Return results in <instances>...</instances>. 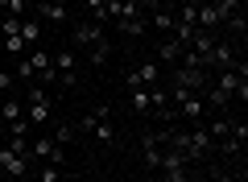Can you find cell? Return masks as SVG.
Wrapping results in <instances>:
<instances>
[{
    "mask_svg": "<svg viewBox=\"0 0 248 182\" xmlns=\"http://www.w3.org/2000/svg\"><path fill=\"white\" fill-rule=\"evenodd\" d=\"M124 83H128V91H133V87H161V62L145 58V62H137V66H128L124 70Z\"/></svg>",
    "mask_w": 248,
    "mask_h": 182,
    "instance_id": "1",
    "label": "cell"
},
{
    "mask_svg": "<svg viewBox=\"0 0 248 182\" xmlns=\"http://www.w3.org/2000/svg\"><path fill=\"white\" fill-rule=\"evenodd\" d=\"M29 157H37L42 165H66V149H58L54 137H46V132L29 141Z\"/></svg>",
    "mask_w": 248,
    "mask_h": 182,
    "instance_id": "2",
    "label": "cell"
},
{
    "mask_svg": "<svg viewBox=\"0 0 248 182\" xmlns=\"http://www.w3.org/2000/svg\"><path fill=\"white\" fill-rule=\"evenodd\" d=\"M207 70H199V66H174V83L170 87H186V91H199L203 96V87H207Z\"/></svg>",
    "mask_w": 248,
    "mask_h": 182,
    "instance_id": "3",
    "label": "cell"
},
{
    "mask_svg": "<svg viewBox=\"0 0 248 182\" xmlns=\"http://www.w3.org/2000/svg\"><path fill=\"white\" fill-rule=\"evenodd\" d=\"M0 170H4V178H29V157H21V153H13L9 145H0Z\"/></svg>",
    "mask_w": 248,
    "mask_h": 182,
    "instance_id": "4",
    "label": "cell"
},
{
    "mask_svg": "<svg viewBox=\"0 0 248 182\" xmlns=\"http://www.w3.org/2000/svg\"><path fill=\"white\" fill-rule=\"evenodd\" d=\"M37 21H50V25H66V21H71V9H66V0H37Z\"/></svg>",
    "mask_w": 248,
    "mask_h": 182,
    "instance_id": "5",
    "label": "cell"
},
{
    "mask_svg": "<svg viewBox=\"0 0 248 182\" xmlns=\"http://www.w3.org/2000/svg\"><path fill=\"white\" fill-rule=\"evenodd\" d=\"M17 120H25V104H21V96H4L0 99V124H17Z\"/></svg>",
    "mask_w": 248,
    "mask_h": 182,
    "instance_id": "6",
    "label": "cell"
},
{
    "mask_svg": "<svg viewBox=\"0 0 248 182\" xmlns=\"http://www.w3.org/2000/svg\"><path fill=\"white\" fill-rule=\"evenodd\" d=\"M195 25H199V29H211V33L223 25V21H219V9H215L211 0H199V9H195Z\"/></svg>",
    "mask_w": 248,
    "mask_h": 182,
    "instance_id": "7",
    "label": "cell"
},
{
    "mask_svg": "<svg viewBox=\"0 0 248 182\" xmlns=\"http://www.w3.org/2000/svg\"><path fill=\"white\" fill-rule=\"evenodd\" d=\"M104 25H95V21H83V25H75V46H95V42H104Z\"/></svg>",
    "mask_w": 248,
    "mask_h": 182,
    "instance_id": "8",
    "label": "cell"
},
{
    "mask_svg": "<svg viewBox=\"0 0 248 182\" xmlns=\"http://www.w3.org/2000/svg\"><path fill=\"white\" fill-rule=\"evenodd\" d=\"M182 50H186V46L182 42H174V37H161V42H157V62H170V66H178V58H182Z\"/></svg>",
    "mask_w": 248,
    "mask_h": 182,
    "instance_id": "9",
    "label": "cell"
},
{
    "mask_svg": "<svg viewBox=\"0 0 248 182\" xmlns=\"http://www.w3.org/2000/svg\"><path fill=\"white\" fill-rule=\"evenodd\" d=\"M112 29H120L124 37H133V42H137V37H145V33H149V21H145V13H141V17H133V21H120V25H112Z\"/></svg>",
    "mask_w": 248,
    "mask_h": 182,
    "instance_id": "10",
    "label": "cell"
},
{
    "mask_svg": "<svg viewBox=\"0 0 248 182\" xmlns=\"http://www.w3.org/2000/svg\"><path fill=\"white\" fill-rule=\"evenodd\" d=\"M128 104H133L137 116H149V112H153V104H149V87H133V91H128Z\"/></svg>",
    "mask_w": 248,
    "mask_h": 182,
    "instance_id": "11",
    "label": "cell"
},
{
    "mask_svg": "<svg viewBox=\"0 0 248 182\" xmlns=\"http://www.w3.org/2000/svg\"><path fill=\"white\" fill-rule=\"evenodd\" d=\"M25 62L33 66V75H42V70H46V66L54 62V54H50V50H42V46H33V50L25 54Z\"/></svg>",
    "mask_w": 248,
    "mask_h": 182,
    "instance_id": "12",
    "label": "cell"
},
{
    "mask_svg": "<svg viewBox=\"0 0 248 182\" xmlns=\"http://www.w3.org/2000/svg\"><path fill=\"white\" fill-rule=\"evenodd\" d=\"M21 42L33 50V46L42 42V21H21Z\"/></svg>",
    "mask_w": 248,
    "mask_h": 182,
    "instance_id": "13",
    "label": "cell"
},
{
    "mask_svg": "<svg viewBox=\"0 0 248 182\" xmlns=\"http://www.w3.org/2000/svg\"><path fill=\"white\" fill-rule=\"evenodd\" d=\"M54 66H58L62 75H75V66H79V58H75V50H58V54H54Z\"/></svg>",
    "mask_w": 248,
    "mask_h": 182,
    "instance_id": "14",
    "label": "cell"
},
{
    "mask_svg": "<svg viewBox=\"0 0 248 182\" xmlns=\"http://www.w3.org/2000/svg\"><path fill=\"white\" fill-rule=\"evenodd\" d=\"M0 42H4V50H9V58H25V54H29V46L21 42V33H13V37H0Z\"/></svg>",
    "mask_w": 248,
    "mask_h": 182,
    "instance_id": "15",
    "label": "cell"
},
{
    "mask_svg": "<svg viewBox=\"0 0 248 182\" xmlns=\"http://www.w3.org/2000/svg\"><path fill=\"white\" fill-rule=\"evenodd\" d=\"M37 182H71L62 174V165H37Z\"/></svg>",
    "mask_w": 248,
    "mask_h": 182,
    "instance_id": "16",
    "label": "cell"
},
{
    "mask_svg": "<svg viewBox=\"0 0 248 182\" xmlns=\"http://www.w3.org/2000/svg\"><path fill=\"white\" fill-rule=\"evenodd\" d=\"M91 137H95L99 145H112V141H116V129H112L108 120H95V129H91Z\"/></svg>",
    "mask_w": 248,
    "mask_h": 182,
    "instance_id": "17",
    "label": "cell"
},
{
    "mask_svg": "<svg viewBox=\"0 0 248 182\" xmlns=\"http://www.w3.org/2000/svg\"><path fill=\"white\" fill-rule=\"evenodd\" d=\"M25 9H29V0H0V13L4 17H25Z\"/></svg>",
    "mask_w": 248,
    "mask_h": 182,
    "instance_id": "18",
    "label": "cell"
},
{
    "mask_svg": "<svg viewBox=\"0 0 248 182\" xmlns=\"http://www.w3.org/2000/svg\"><path fill=\"white\" fill-rule=\"evenodd\" d=\"M108 58H112V46H108V37H104V42L91 46V62H95V66H104Z\"/></svg>",
    "mask_w": 248,
    "mask_h": 182,
    "instance_id": "19",
    "label": "cell"
},
{
    "mask_svg": "<svg viewBox=\"0 0 248 182\" xmlns=\"http://www.w3.org/2000/svg\"><path fill=\"white\" fill-rule=\"evenodd\" d=\"M71 141H75V129H71V124H58V129H54V145H58V149H66Z\"/></svg>",
    "mask_w": 248,
    "mask_h": 182,
    "instance_id": "20",
    "label": "cell"
},
{
    "mask_svg": "<svg viewBox=\"0 0 248 182\" xmlns=\"http://www.w3.org/2000/svg\"><path fill=\"white\" fill-rule=\"evenodd\" d=\"M21 21H25V17H4V21H0V37H13V33H21Z\"/></svg>",
    "mask_w": 248,
    "mask_h": 182,
    "instance_id": "21",
    "label": "cell"
},
{
    "mask_svg": "<svg viewBox=\"0 0 248 182\" xmlns=\"http://www.w3.org/2000/svg\"><path fill=\"white\" fill-rule=\"evenodd\" d=\"M9 91H13V75H9V70H0V99L9 96Z\"/></svg>",
    "mask_w": 248,
    "mask_h": 182,
    "instance_id": "22",
    "label": "cell"
},
{
    "mask_svg": "<svg viewBox=\"0 0 248 182\" xmlns=\"http://www.w3.org/2000/svg\"><path fill=\"white\" fill-rule=\"evenodd\" d=\"M149 4H153V9H166V13H174L178 4H182V0H149Z\"/></svg>",
    "mask_w": 248,
    "mask_h": 182,
    "instance_id": "23",
    "label": "cell"
},
{
    "mask_svg": "<svg viewBox=\"0 0 248 182\" xmlns=\"http://www.w3.org/2000/svg\"><path fill=\"white\" fill-rule=\"evenodd\" d=\"M87 182H104V178H87Z\"/></svg>",
    "mask_w": 248,
    "mask_h": 182,
    "instance_id": "24",
    "label": "cell"
},
{
    "mask_svg": "<svg viewBox=\"0 0 248 182\" xmlns=\"http://www.w3.org/2000/svg\"><path fill=\"white\" fill-rule=\"evenodd\" d=\"M0 182H4V170H0Z\"/></svg>",
    "mask_w": 248,
    "mask_h": 182,
    "instance_id": "25",
    "label": "cell"
}]
</instances>
